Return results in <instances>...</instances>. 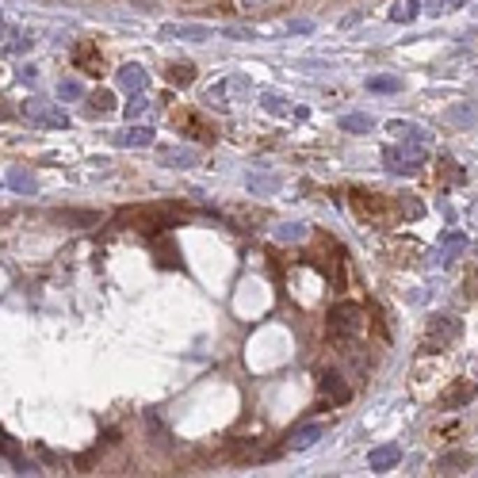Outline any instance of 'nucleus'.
<instances>
[{"label":"nucleus","instance_id":"obj_7","mask_svg":"<svg viewBox=\"0 0 478 478\" xmlns=\"http://www.w3.org/2000/svg\"><path fill=\"white\" fill-rule=\"evenodd\" d=\"M23 115H27L31 123H38V126H50V131H66L69 126V115L50 100H27L23 103Z\"/></svg>","mask_w":478,"mask_h":478},{"label":"nucleus","instance_id":"obj_13","mask_svg":"<svg viewBox=\"0 0 478 478\" xmlns=\"http://www.w3.org/2000/svg\"><path fill=\"white\" fill-rule=\"evenodd\" d=\"M145 69L142 66H119V73H115V85L123 88L126 96H138V92H145Z\"/></svg>","mask_w":478,"mask_h":478},{"label":"nucleus","instance_id":"obj_22","mask_svg":"<svg viewBox=\"0 0 478 478\" xmlns=\"http://www.w3.org/2000/svg\"><path fill=\"white\" fill-rule=\"evenodd\" d=\"M467 467H471V456H467V451H448V456H440V459H436V471H440V475L467 471Z\"/></svg>","mask_w":478,"mask_h":478},{"label":"nucleus","instance_id":"obj_3","mask_svg":"<svg viewBox=\"0 0 478 478\" xmlns=\"http://www.w3.org/2000/svg\"><path fill=\"white\" fill-rule=\"evenodd\" d=\"M360 326H363V310L356 303H337L333 310H329V318H326V333H329V341H337V345H352V337L360 333Z\"/></svg>","mask_w":478,"mask_h":478},{"label":"nucleus","instance_id":"obj_1","mask_svg":"<svg viewBox=\"0 0 478 478\" xmlns=\"http://www.w3.org/2000/svg\"><path fill=\"white\" fill-rule=\"evenodd\" d=\"M348 203H352L356 218H360V222H368V226H394V218L406 215V210H402V203H394L391 196L363 191V188L348 191Z\"/></svg>","mask_w":478,"mask_h":478},{"label":"nucleus","instance_id":"obj_26","mask_svg":"<svg viewBox=\"0 0 478 478\" xmlns=\"http://www.w3.org/2000/svg\"><path fill=\"white\" fill-rule=\"evenodd\" d=\"M371 126H375V123H371L368 115H345V119H341V131H345V134H368Z\"/></svg>","mask_w":478,"mask_h":478},{"label":"nucleus","instance_id":"obj_25","mask_svg":"<svg viewBox=\"0 0 478 478\" xmlns=\"http://www.w3.org/2000/svg\"><path fill=\"white\" fill-rule=\"evenodd\" d=\"M310 238V230H306L303 222H287V226H275V241H303Z\"/></svg>","mask_w":478,"mask_h":478},{"label":"nucleus","instance_id":"obj_20","mask_svg":"<svg viewBox=\"0 0 478 478\" xmlns=\"http://www.w3.org/2000/svg\"><path fill=\"white\" fill-rule=\"evenodd\" d=\"M184 131H188V138H196V142H203V145L215 142V126H210L207 119H199V115L184 119Z\"/></svg>","mask_w":478,"mask_h":478},{"label":"nucleus","instance_id":"obj_8","mask_svg":"<svg viewBox=\"0 0 478 478\" xmlns=\"http://www.w3.org/2000/svg\"><path fill=\"white\" fill-rule=\"evenodd\" d=\"M318 391H321V402H329V406H345V402L352 398V386L345 383L341 371H321Z\"/></svg>","mask_w":478,"mask_h":478},{"label":"nucleus","instance_id":"obj_16","mask_svg":"<svg viewBox=\"0 0 478 478\" xmlns=\"http://www.w3.org/2000/svg\"><path fill=\"white\" fill-rule=\"evenodd\" d=\"M111 142H115V145H134V150H142V145H153V131H150V126H126V131L111 134Z\"/></svg>","mask_w":478,"mask_h":478},{"label":"nucleus","instance_id":"obj_27","mask_svg":"<svg viewBox=\"0 0 478 478\" xmlns=\"http://www.w3.org/2000/svg\"><path fill=\"white\" fill-rule=\"evenodd\" d=\"M0 448H4V459H12V467H15V471H20V475H27V471H31V467L23 463L20 448H15V440H12V436H8V433H4V444H0Z\"/></svg>","mask_w":478,"mask_h":478},{"label":"nucleus","instance_id":"obj_6","mask_svg":"<svg viewBox=\"0 0 478 478\" xmlns=\"http://www.w3.org/2000/svg\"><path fill=\"white\" fill-rule=\"evenodd\" d=\"M383 161L391 173L406 176V173H417L421 165H425V145L421 142H406V145H386L383 150Z\"/></svg>","mask_w":478,"mask_h":478},{"label":"nucleus","instance_id":"obj_9","mask_svg":"<svg viewBox=\"0 0 478 478\" xmlns=\"http://www.w3.org/2000/svg\"><path fill=\"white\" fill-rule=\"evenodd\" d=\"M210 35L215 31L203 27V23H165L161 27V43H176V38H184V43H207Z\"/></svg>","mask_w":478,"mask_h":478},{"label":"nucleus","instance_id":"obj_31","mask_svg":"<svg viewBox=\"0 0 478 478\" xmlns=\"http://www.w3.org/2000/svg\"><path fill=\"white\" fill-rule=\"evenodd\" d=\"M261 451H256V440H238L233 444V459H256Z\"/></svg>","mask_w":478,"mask_h":478},{"label":"nucleus","instance_id":"obj_24","mask_svg":"<svg viewBox=\"0 0 478 478\" xmlns=\"http://www.w3.org/2000/svg\"><path fill=\"white\" fill-rule=\"evenodd\" d=\"M165 77H168V85L184 88V85H191V80H196V66H184V61H176V66L165 69Z\"/></svg>","mask_w":478,"mask_h":478},{"label":"nucleus","instance_id":"obj_21","mask_svg":"<svg viewBox=\"0 0 478 478\" xmlns=\"http://www.w3.org/2000/svg\"><path fill=\"white\" fill-rule=\"evenodd\" d=\"M386 134H394V138H402V142H425V131H421L417 123H402V119H394V123H386Z\"/></svg>","mask_w":478,"mask_h":478},{"label":"nucleus","instance_id":"obj_4","mask_svg":"<svg viewBox=\"0 0 478 478\" xmlns=\"http://www.w3.org/2000/svg\"><path fill=\"white\" fill-rule=\"evenodd\" d=\"M306 264H318L333 287H345V253H341V245H337V241L318 238V249H314V253H306Z\"/></svg>","mask_w":478,"mask_h":478},{"label":"nucleus","instance_id":"obj_17","mask_svg":"<svg viewBox=\"0 0 478 478\" xmlns=\"http://www.w3.org/2000/svg\"><path fill=\"white\" fill-rule=\"evenodd\" d=\"M321 433H326V428H321V425H298V428H291V436H287V448L303 451V448H310L314 440H321Z\"/></svg>","mask_w":478,"mask_h":478},{"label":"nucleus","instance_id":"obj_32","mask_svg":"<svg viewBox=\"0 0 478 478\" xmlns=\"http://www.w3.org/2000/svg\"><path fill=\"white\" fill-rule=\"evenodd\" d=\"M145 111H150V100H145L142 92L131 96V103H126V119H138V115H145Z\"/></svg>","mask_w":478,"mask_h":478},{"label":"nucleus","instance_id":"obj_35","mask_svg":"<svg viewBox=\"0 0 478 478\" xmlns=\"http://www.w3.org/2000/svg\"><path fill=\"white\" fill-rule=\"evenodd\" d=\"M451 119H456V123H478V115H475V111H467V108H456V111H451Z\"/></svg>","mask_w":478,"mask_h":478},{"label":"nucleus","instance_id":"obj_36","mask_svg":"<svg viewBox=\"0 0 478 478\" xmlns=\"http://www.w3.org/2000/svg\"><path fill=\"white\" fill-rule=\"evenodd\" d=\"M66 218V222H96V215H77V210H73V215H61Z\"/></svg>","mask_w":478,"mask_h":478},{"label":"nucleus","instance_id":"obj_30","mask_svg":"<svg viewBox=\"0 0 478 478\" xmlns=\"http://www.w3.org/2000/svg\"><path fill=\"white\" fill-rule=\"evenodd\" d=\"M463 295L471 298V303H478V261L467 268V275H463Z\"/></svg>","mask_w":478,"mask_h":478},{"label":"nucleus","instance_id":"obj_10","mask_svg":"<svg viewBox=\"0 0 478 478\" xmlns=\"http://www.w3.org/2000/svg\"><path fill=\"white\" fill-rule=\"evenodd\" d=\"M73 66H77L80 73H88V77H100V73H103L100 46H96V43H80L77 50H73Z\"/></svg>","mask_w":478,"mask_h":478},{"label":"nucleus","instance_id":"obj_29","mask_svg":"<svg viewBox=\"0 0 478 478\" xmlns=\"http://www.w3.org/2000/svg\"><path fill=\"white\" fill-rule=\"evenodd\" d=\"M368 88L371 92H398L402 80L398 77H368Z\"/></svg>","mask_w":478,"mask_h":478},{"label":"nucleus","instance_id":"obj_38","mask_svg":"<svg viewBox=\"0 0 478 478\" xmlns=\"http://www.w3.org/2000/svg\"><path fill=\"white\" fill-rule=\"evenodd\" d=\"M245 8H261V4H272V0H241Z\"/></svg>","mask_w":478,"mask_h":478},{"label":"nucleus","instance_id":"obj_28","mask_svg":"<svg viewBox=\"0 0 478 478\" xmlns=\"http://www.w3.org/2000/svg\"><path fill=\"white\" fill-rule=\"evenodd\" d=\"M417 12H421V0H406V4H398L391 12V20L394 23H410V20H417Z\"/></svg>","mask_w":478,"mask_h":478},{"label":"nucleus","instance_id":"obj_11","mask_svg":"<svg viewBox=\"0 0 478 478\" xmlns=\"http://www.w3.org/2000/svg\"><path fill=\"white\" fill-rule=\"evenodd\" d=\"M478 394V386L475 383H467V379H456L451 386H444V394H440V406L444 410H459V406H467Z\"/></svg>","mask_w":478,"mask_h":478},{"label":"nucleus","instance_id":"obj_37","mask_svg":"<svg viewBox=\"0 0 478 478\" xmlns=\"http://www.w3.org/2000/svg\"><path fill=\"white\" fill-rule=\"evenodd\" d=\"M433 4H436V12H440V8H444V4H451V8H459V4H463V0H433Z\"/></svg>","mask_w":478,"mask_h":478},{"label":"nucleus","instance_id":"obj_19","mask_svg":"<svg viewBox=\"0 0 478 478\" xmlns=\"http://www.w3.org/2000/svg\"><path fill=\"white\" fill-rule=\"evenodd\" d=\"M31 43H35L31 35L15 31L12 23H4V54H27V50H31Z\"/></svg>","mask_w":478,"mask_h":478},{"label":"nucleus","instance_id":"obj_33","mask_svg":"<svg viewBox=\"0 0 478 478\" xmlns=\"http://www.w3.org/2000/svg\"><path fill=\"white\" fill-rule=\"evenodd\" d=\"M58 96H61V100H80V96H85V88H80L77 80H61V85H58Z\"/></svg>","mask_w":478,"mask_h":478},{"label":"nucleus","instance_id":"obj_15","mask_svg":"<svg viewBox=\"0 0 478 478\" xmlns=\"http://www.w3.org/2000/svg\"><path fill=\"white\" fill-rule=\"evenodd\" d=\"M463 253H467V233H448V238H444V245L436 249V261L448 268V264H456Z\"/></svg>","mask_w":478,"mask_h":478},{"label":"nucleus","instance_id":"obj_5","mask_svg":"<svg viewBox=\"0 0 478 478\" xmlns=\"http://www.w3.org/2000/svg\"><path fill=\"white\" fill-rule=\"evenodd\" d=\"M459 333H463L459 318H451V314H436V318L425 326L421 348H425V352H444V348H451V341H456Z\"/></svg>","mask_w":478,"mask_h":478},{"label":"nucleus","instance_id":"obj_2","mask_svg":"<svg viewBox=\"0 0 478 478\" xmlns=\"http://www.w3.org/2000/svg\"><path fill=\"white\" fill-rule=\"evenodd\" d=\"M180 215H184V210L173 207V203H142V207L123 210L119 222H131L134 230H168Z\"/></svg>","mask_w":478,"mask_h":478},{"label":"nucleus","instance_id":"obj_18","mask_svg":"<svg viewBox=\"0 0 478 478\" xmlns=\"http://www.w3.org/2000/svg\"><path fill=\"white\" fill-rule=\"evenodd\" d=\"M398 459H402V448H398V444H383V448L371 451V471H391Z\"/></svg>","mask_w":478,"mask_h":478},{"label":"nucleus","instance_id":"obj_23","mask_svg":"<svg viewBox=\"0 0 478 478\" xmlns=\"http://www.w3.org/2000/svg\"><path fill=\"white\" fill-rule=\"evenodd\" d=\"M88 111H92V115H111V111H115V96H111L108 88H96V92L88 96Z\"/></svg>","mask_w":478,"mask_h":478},{"label":"nucleus","instance_id":"obj_34","mask_svg":"<svg viewBox=\"0 0 478 478\" xmlns=\"http://www.w3.org/2000/svg\"><path fill=\"white\" fill-rule=\"evenodd\" d=\"M264 108H268L272 115H283V111H287V100H283V96H275V92H264Z\"/></svg>","mask_w":478,"mask_h":478},{"label":"nucleus","instance_id":"obj_12","mask_svg":"<svg viewBox=\"0 0 478 478\" xmlns=\"http://www.w3.org/2000/svg\"><path fill=\"white\" fill-rule=\"evenodd\" d=\"M157 161L165 168H191V165H199V153L191 150V145H180V150H168V145H161L157 150Z\"/></svg>","mask_w":478,"mask_h":478},{"label":"nucleus","instance_id":"obj_14","mask_svg":"<svg viewBox=\"0 0 478 478\" xmlns=\"http://www.w3.org/2000/svg\"><path fill=\"white\" fill-rule=\"evenodd\" d=\"M4 188L15 191V196H35L38 180L27 173V168H8V173H4Z\"/></svg>","mask_w":478,"mask_h":478}]
</instances>
